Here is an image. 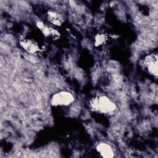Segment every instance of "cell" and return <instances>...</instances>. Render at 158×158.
I'll use <instances>...</instances> for the list:
<instances>
[{"mask_svg": "<svg viewBox=\"0 0 158 158\" xmlns=\"http://www.w3.org/2000/svg\"><path fill=\"white\" fill-rule=\"evenodd\" d=\"M22 45L26 51L31 53H36L40 50V46L33 40H23L22 42Z\"/></svg>", "mask_w": 158, "mask_h": 158, "instance_id": "obj_5", "label": "cell"}, {"mask_svg": "<svg viewBox=\"0 0 158 158\" xmlns=\"http://www.w3.org/2000/svg\"><path fill=\"white\" fill-rule=\"evenodd\" d=\"M143 69L149 75L157 77V58L154 54L146 56L141 62Z\"/></svg>", "mask_w": 158, "mask_h": 158, "instance_id": "obj_3", "label": "cell"}, {"mask_svg": "<svg viewBox=\"0 0 158 158\" xmlns=\"http://www.w3.org/2000/svg\"><path fill=\"white\" fill-rule=\"evenodd\" d=\"M99 153L104 157H112L114 156V150L112 147L106 143H101L97 146Z\"/></svg>", "mask_w": 158, "mask_h": 158, "instance_id": "obj_4", "label": "cell"}, {"mask_svg": "<svg viewBox=\"0 0 158 158\" xmlns=\"http://www.w3.org/2000/svg\"><path fill=\"white\" fill-rule=\"evenodd\" d=\"M90 106L94 112L109 115L112 114L116 109V106L112 100L103 94L94 96L90 101Z\"/></svg>", "mask_w": 158, "mask_h": 158, "instance_id": "obj_1", "label": "cell"}, {"mask_svg": "<svg viewBox=\"0 0 158 158\" xmlns=\"http://www.w3.org/2000/svg\"><path fill=\"white\" fill-rule=\"evenodd\" d=\"M74 101L72 94L68 91H62L54 94L51 99V103L54 106H67Z\"/></svg>", "mask_w": 158, "mask_h": 158, "instance_id": "obj_2", "label": "cell"}, {"mask_svg": "<svg viewBox=\"0 0 158 158\" xmlns=\"http://www.w3.org/2000/svg\"><path fill=\"white\" fill-rule=\"evenodd\" d=\"M48 17L49 21L55 25H60L62 22V18L61 15L54 11H49L48 14Z\"/></svg>", "mask_w": 158, "mask_h": 158, "instance_id": "obj_6", "label": "cell"}, {"mask_svg": "<svg viewBox=\"0 0 158 158\" xmlns=\"http://www.w3.org/2000/svg\"><path fill=\"white\" fill-rule=\"evenodd\" d=\"M103 41H104V36L103 35H99L96 38V43L98 45H100Z\"/></svg>", "mask_w": 158, "mask_h": 158, "instance_id": "obj_7", "label": "cell"}]
</instances>
